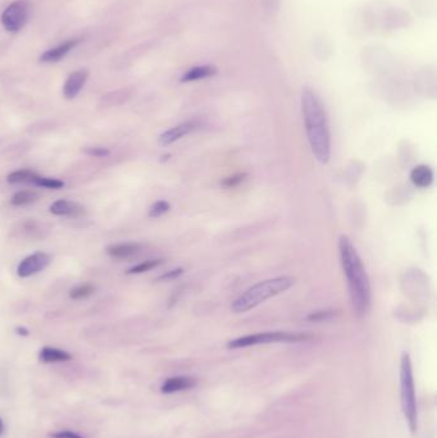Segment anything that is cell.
<instances>
[{
	"mask_svg": "<svg viewBox=\"0 0 437 438\" xmlns=\"http://www.w3.org/2000/svg\"><path fill=\"white\" fill-rule=\"evenodd\" d=\"M310 338H312L310 335L299 333V332H283V331L261 332V333L247 335V336L231 340L227 344V347L228 348H243V347L277 344V342H303V341H308Z\"/></svg>",
	"mask_w": 437,
	"mask_h": 438,
	"instance_id": "5b68a950",
	"label": "cell"
},
{
	"mask_svg": "<svg viewBox=\"0 0 437 438\" xmlns=\"http://www.w3.org/2000/svg\"><path fill=\"white\" fill-rule=\"evenodd\" d=\"M141 249L140 244L136 242H126V244H117L107 247V254L114 259H128L135 255Z\"/></svg>",
	"mask_w": 437,
	"mask_h": 438,
	"instance_id": "2e32d148",
	"label": "cell"
},
{
	"mask_svg": "<svg viewBox=\"0 0 437 438\" xmlns=\"http://www.w3.org/2000/svg\"><path fill=\"white\" fill-rule=\"evenodd\" d=\"M16 333L19 335V336H23V337H26L30 335V331L28 328H25V327H17L16 328Z\"/></svg>",
	"mask_w": 437,
	"mask_h": 438,
	"instance_id": "f1b7e54d",
	"label": "cell"
},
{
	"mask_svg": "<svg viewBox=\"0 0 437 438\" xmlns=\"http://www.w3.org/2000/svg\"><path fill=\"white\" fill-rule=\"evenodd\" d=\"M400 402L401 410L411 432L418 427V413L416 399V384L413 378V366L409 354L403 353L400 359Z\"/></svg>",
	"mask_w": 437,
	"mask_h": 438,
	"instance_id": "277c9868",
	"label": "cell"
},
{
	"mask_svg": "<svg viewBox=\"0 0 437 438\" xmlns=\"http://www.w3.org/2000/svg\"><path fill=\"white\" fill-rule=\"evenodd\" d=\"M245 180L246 174H235V176H231V177H228L226 180H223V181L221 182V185L225 186V187H227V189H231V187H236L240 183L244 182Z\"/></svg>",
	"mask_w": 437,
	"mask_h": 438,
	"instance_id": "d4e9b609",
	"label": "cell"
},
{
	"mask_svg": "<svg viewBox=\"0 0 437 438\" xmlns=\"http://www.w3.org/2000/svg\"><path fill=\"white\" fill-rule=\"evenodd\" d=\"M195 384H196L195 378L187 377V375H177V377L167 378L161 387V391L163 393H180V391L190 390Z\"/></svg>",
	"mask_w": 437,
	"mask_h": 438,
	"instance_id": "7c38bea8",
	"label": "cell"
},
{
	"mask_svg": "<svg viewBox=\"0 0 437 438\" xmlns=\"http://www.w3.org/2000/svg\"><path fill=\"white\" fill-rule=\"evenodd\" d=\"M4 430H6V424H4V421H3V419H1V417H0V437L3 436Z\"/></svg>",
	"mask_w": 437,
	"mask_h": 438,
	"instance_id": "f546056e",
	"label": "cell"
},
{
	"mask_svg": "<svg viewBox=\"0 0 437 438\" xmlns=\"http://www.w3.org/2000/svg\"><path fill=\"white\" fill-rule=\"evenodd\" d=\"M81 43V39H71L64 41L63 44L55 46L53 49L46 50L45 53H43L40 56V62L43 63H55L59 62L61 59H63L65 55L68 54L71 50H73L76 46Z\"/></svg>",
	"mask_w": 437,
	"mask_h": 438,
	"instance_id": "30bf717a",
	"label": "cell"
},
{
	"mask_svg": "<svg viewBox=\"0 0 437 438\" xmlns=\"http://www.w3.org/2000/svg\"><path fill=\"white\" fill-rule=\"evenodd\" d=\"M88 77H89V72L86 70H80V71L71 73L63 85L64 98L68 101L74 99L81 92L82 87L85 86Z\"/></svg>",
	"mask_w": 437,
	"mask_h": 438,
	"instance_id": "9c48e42d",
	"label": "cell"
},
{
	"mask_svg": "<svg viewBox=\"0 0 437 438\" xmlns=\"http://www.w3.org/2000/svg\"><path fill=\"white\" fill-rule=\"evenodd\" d=\"M49 437L50 438H85L83 436H81L80 433H77V432H73V430H70V429H64V430H58V432H54V433H50L49 435Z\"/></svg>",
	"mask_w": 437,
	"mask_h": 438,
	"instance_id": "83f0119b",
	"label": "cell"
},
{
	"mask_svg": "<svg viewBox=\"0 0 437 438\" xmlns=\"http://www.w3.org/2000/svg\"><path fill=\"white\" fill-rule=\"evenodd\" d=\"M94 291H95V287L92 284H82L70 292V298L73 300H80V299H85V298L90 296L94 293Z\"/></svg>",
	"mask_w": 437,
	"mask_h": 438,
	"instance_id": "cb8c5ba5",
	"label": "cell"
},
{
	"mask_svg": "<svg viewBox=\"0 0 437 438\" xmlns=\"http://www.w3.org/2000/svg\"><path fill=\"white\" fill-rule=\"evenodd\" d=\"M338 255L345 274L352 308L358 318H363L371 308V282L356 247L345 235L338 238Z\"/></svg>",
	"mask_w": 437,
	"mask_h": 438,
	"instance_id": "7a4b0ae2",
	"label": "cell"
},
{
	"mask_svg": "<svg viewBox=\"0 0 437 438\" xmlns=\"http://www.w3.org/2000/svg\"><path fill=\"white\" fill-rule=\"evenodd\" d=\"M171 210V204L168 201L158 200L150 207L149 209V217L150 218H159L164 216L165 213H168Z\"/></svg>",
	"mask_w": 437,
	"mask_h": 438,
	"instance_id": "603a6c76",
	"label": "cell"
},
{
	"mask_svg": "<svg viewBox=\"0 0 437 438\" xmlns=\"http://www.w3.org/2000/svg\"><path fill=\"white\" fill-rule=\"evenodd\" d=\"M434 171L427 165H419L410 171V182L418 189H427L434 182Z\"/></svg>",
	"mask_w": 437,
	"mask_h": 438,
	"instance_id": "4fadbf2b",
	"label": "cell"
},
{
	"mask_svg": "<svg viewBox=\"0 0 437 438\" xmlns=\"http://www.w3.org/2000/svg\"><path fill=\"white\" fill-rule=\"evenodd\" d=\"M82 152L83 154L94 156V158H105L110 154V149L107 147H86Z\"/></svg>",
	"mask_w": 437,
	"mask_h": 438,
	"instance_id": "484cf974",
	"label": "cell"
},
{
	"mask_svg": "<svg viewBox=\"0 0 437 438\" xmlns=\"http://www.w3.org/2000/svg\"><path fill=\"white\" fill-rule=\"evenodd\" d=\"M217 73V68L213 65H196L192 67L189 71H186L183 77L181 83H194V81H201L213 77Z\"/></svg>",
	"mask_w": 437,
	"mask_h": 438,
	"instance_id": "5bb4252c",
	"label": "cell"
},
{
	"mask_svg": "<svg viewBox=\"0 0 437 438\" xmlns=\"http://www.w3.org/2000/svg\"><path fill=\"white\" fill-rule=\"evenodd\" d=\"M72 356L70 353L57 348V347L45 346L43 347L39 353V360L41 363H62V362H68L71 360Z\"/></svg>",
	"mask_w": 437,
	"mask_h": 438,
	"instance_id": "9a60e30c",
	"label": "cell"
},
{
	"mask_svg": "<svg viewBox=\"0 0 437 438\" xmlns=\"http://www.w3.org/2000/svg\"><path fill=\"white\" fill-rule=\"evenodd\" d=\"M31 6L28 0H16L1 14V25L8 32H19L30 19Z\"/></svg>",
	"mask_w": 437,
	"mask_h": 438,
	"instance_id": "8992f818",
	"label": "cell"
},
{
	"mask_svg": "<svg viewBox=\"0 0 437 438\" xmlns=\"http://www.w3.org/2000/svg\"><path fill=\"white\" fill-rule=\"evenodd\" d=\"M199 127H201V122L199 121L192 119V121L183 122V123L174 126V127L164 131L163 134L159 136V144L163 146L171 145L173 143L179 141L180 138H183V136L196 131Z\"/></svg>",
	"mask_w": 437,
	"mask_h": 438,
	"instance_id": "ba28073f",
	"label": "cell"
},
{
	"mask_svg": "<svg viewBox=\"0 0 437 438\" xmlns=\"http://www.w3.org/2000/svg\"><path fill=\"white\" fill-rule=\"evenodd\" d=\"M301 114L312 154L321 165H327L331 158L327 110L317 92L309 86L301 92Z\"/></svg>",
	"mask_w": 437,
	"mask_h": 438,
	"instance_id": "6da1fadb",
	"label": "cell"
},
{
	"mask_svg": "<svg viewBox=\"0 0 437 438\" xmlns=\"http://www.w3.org/2000/svg\"><path fill=\"white\" fill-rule=\"evenodd\" d=\"M183 272H185L183 268H174V269H171V271H167L165 273L161 274L156 278V281H173V280H177L179 277H181Z\"/></svg>",
	"mask_w": 437,
	"mask_h": 438,
	"instance_id": "4316f807",
	"label": "cell"
},
{
	"mask_svg": "<svg viewBox=\"0 0 437 438\" xmlns=\"http://www.w3.org/2000/svg\"><path fill=\"white\" fill-rule=\"evenodd\" d=\"M163 264V260L162 259H153V260H146L140 264L135 265L132 268H130L126 273L128 274H140L149 272L152 269H154L156 267Z\"/></svg>",
	"mask_w": 437,
	"mask_h": 438,
	"instance_id": "44dd1931",
	"label": "cell"
},
{
	"mask_svg": "<svg viewBox=\"0 0 437 438\" xmlns=\"http://www.w3.org/2000/svg\"><path fill=\"white\" fill-rule=\"evenodd\" d=\"M37 176V172H34V171L19 169V171L8 174L7 181L13 183V185H16V183H32Z\"/></svg>",
	"mask_w": 437,
	"mask_h": 438,
	"instance_id": "d6986e66",
	"label": "cell"
},
{
	"mask_svg": "<svg viewBox=\"0 0 437 438\" xmlns=\"http://www.w3.org/2000/svg\"><path fill=\"white\" fill-rule=\"evenodd\" d=\"M337 311L332 309H326V311H317L310 313L307 317V320L313 323H322V322H328L336 318Z\"/></svg>",
	"mask_w": 437,
	"mask_h": 438,
	"instance_id": "7402d4cb",
	"label": "cell"
},
{
	"mask_svg": "<svg viewBox=\"0 0 437 438\" xmlns=\"http://www.w3.org/2000/svg\"><path fill=\"white\" fill-rule=\"evenodd\" d=\"M52 262V256L48 253L39 251L32 255H28L25 258L19 267H17V274L21 278H28L34 274L39 273L41 271H44L48 265Z\"/></svg>",
	"mask_w": 437,
	"mask_h": 438,
	"instance_id": "52a82bcc",
	"label": "cell"
},
{
	"mask_svg": "<svg viewBox=\"0 0 437 438\" xmlns=\"http://www.w3.org/2000/svg\"><path fill=\"white\" fill-rule=\"evenodd\" d=\"M50 213L59 217H81L85 213V208L79 202L61 199L50 205Z\"/></svg>",
	"mask_w": 437,
	"mask_h": 438,
	"instance_id": "8fae6325",
	"label": "cell"
},
{
	"mask_svg": "<svg viewBox=\"0 0 437 438\" xmlns=\"http://www.w3.org/2000/svg\"><path fill=\"white\" fill-rule=\"evenodd\" d=\"M44 231H48V229H44V225L35 222V220H28V222H25L21 225V232L26 233L30 238H44L45 236Z\"/></svg>",
	"mask_w": 437,
	"mask_h": 438,
	"instance_id": "ac0fdd59",
	"label": "cell"
},
{
	"mask_svg": "<svg viewBox=\"0 0 437 438\" xmlns=\"http://www.w3.org/2000/svg\"><path fill=\"white\" fill-rule=\"evenodd\" d=\"M294 283L295 278L292 275H278L255 283L240 296H237L231 305V309L236 314L253 311L261 304L292 289Z\"/></svg>",
	"mask_w": 437,
	"mask_h": 438,
	"instance_id": "3957f363",
	"label": "cell"
},
{
	"mask_svg": "<svg viewBox=\"0 0 437 438\" xmlns=\"http://www.w3.org/2000/svg\"><path fill=\"white\" fill-rule=\"evenodd\" d=\"M40 195L37 191H32V190H23V191L16 192L12 198V205L14 207H25L28 204H32L35 201L39 200Z\"/></svg>",
	"mask_w": 437,
	"mask_h": 438,
	"instance_id": "e0dca14e",
	"label": "cell"
},
{
	"mask_svg": "<svg viewBox=\"0 0 437 438\" xmlns=\"http://www.w3.org/2000/svg\"><path fill=\"white\" fill-rule=\"evenodd\" d=\"M32 185H35L37 187H43V189H48V190H59V189H63L64 182L61 180H57V178H49V177H43V176H39L37 174L34 180Z\"/></svg>",
	"mask_w": 437,
	"mask_h": 438,
	"instance_id": "ffe728a7",
	"label": "cell"
}]
</instances>
